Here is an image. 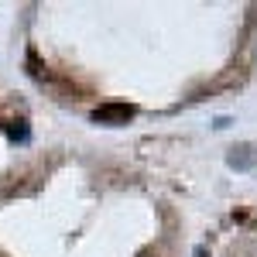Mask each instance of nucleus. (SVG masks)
Returning <instances> with one entry per match:
<instances>
[{
    "mask_svg": "<svg viewBox=\"0 0 257 257\" xmlns=\"http://www.w3.org/2000/svg\"><path fill=\"white\" fill-rule=\"evenodd\" d=\"M134 113H138V110H134L131 103H103V106H96V110H93V120H96V123H110V127H113V123H127Z\"/></svg>",
    "mask_w": 257,
    "mask_h": 257,
    "instance_id": "f257e3e1",
    "label": "nucleus"
},
{
    "mask_svg": "<svg viewBox=\"0 0 257 257\" xmlns=\"http://www.w3.org/2000/svg\"><path fill=\"white\" fill-rule=\"evenodd\" d=\"M0 127L11 134V141H24L28 138V123H24V117H7V113H0Z\"/></svg>",
    "mask_w": 257,
    "mask_h": 257,
    "instance_id": "f03ea898",
    "label": "nucleus"
},
{
    "mask_svg": "<svg viewBox=\"0 0 257 257\" xmlns=\"http://www.w3.org/2000/svg\"><path fill=\"white\" fill-rule=\"evenodd\" d=\"M196 257H206V250H202V247H199V250H196Z\"/></svg>",
    "mask_w": 257,
    "mask_h": 257,
    "instance_id": "7ed1b4c3",
    "label": "nucleus"
}]
</instances>
